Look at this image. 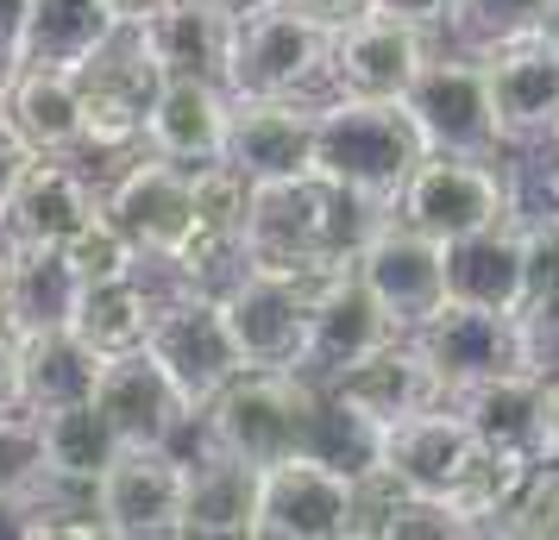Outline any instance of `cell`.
<instances>
[{"label": "cell", "instance_id": "5", "mask_svg": "<svg viewBox=\"0 0 559 540\" xmlns=\"http://www.w3.org/2000/svg\"><path fill=\"white\" fill-rule=\"evenodd\" d=\"M328 63H333V26L302 13V7H289V0L233 20V63H227L233 95H314V88H328Z\"/></svg>", "mask_w": 559, "mask_h": 540}, {"label": "cell", "instance_id": "31", "mask_svg": "<svg viewBox=\"0 0 559 540\" xmlns=\"http://www.w3.org/2000/svg\"><path fill=\"white\" fill-rule=\"evenodd\" d=\"M447 403L478 428L484 446H522V453H534V434H540V377L534 371L484 377L472 389H453Z\"/></svg>", "mask_w": 559, "mask_h": 540}, {"label": "cell", "instance_id": "24", "mask_svg": "<svg viewBox=\"0 0 559 540\" xmlns=\"http://www.w3.org/2000/svg\"><path fill=\"white\" fill-rule=\"evenodd\" d=\"M7 120L20 127L38 157H76L88 152V113H82V76L76 70H45V63H13L7 82Z\"/></svg>", "mask_w": 559, "mask_h": 540}, {"label": "cell", "instance_id": "38", "mask_svg": "<svg viewBox=\"0 0 559 540\" xmlns=\"http://www.w3.org/2000/svg\"><path fill=\"white\" fill-rule=\"evenodd\" d=\"M371 7L433 32V38H459V7H465V0H371Z\"/></svg>", "mask_w": 559, "mask_h": 540}, {"label": "cell", "instance_id": "41", "mask_svg": "<svg viewBox=\"0 0 559 540\" xmlns=\"http://www.w3.org/2000/svg\"><path fill=\"white\" fill-rule=\"evenodd\" d=\"M0 403H20V334L0 314Z\"/></svg>", "mask_w": 559, "mask_h": 540}, {"label": "cell", "instance_id": "48", "mask_svg": "<svg viewBox=\"0 0 559 540\" xmlns=\"http://www.w3.org/2000/svg\"><path fill=\"white\" fill-rule=\"evenodd\" d=\"M7 82H13V51L0 45V95H7Z\"/></svg>", "mask_w": 559, "mask_h": 540}, {"label": "cell", "instance_id": "13", "mask_svg": "<svg viewBox=\"0 0 559 540\" xmlns=\"http://www.w3.org/2000/svg\"><path fill=\"white\" fill-rule=\"evenodd\" d=\"M440 38L408 26L396 13H358L346 26H333V63H328V95H378V101H403L408 82L428 70Z\"/></svg>", "mask_w": 559, "mask_h": 540}, {"label": "cell", "instance_id": "35", "mask_svg": "<svg viewBox=\"0 0 559 540\" xmlns=\"http://www.w3.org/2000/svg\"><path fill=\"white\" fill-rule=\"evenodd\" d=\"M554 0H465L459 7V45H503V38H522V32H540Z\"/></svg>", "mask_w": 559, "mask_h": 540}, {"label": "cell", "instance_id": "7", "mask_svg": "<svg viewBox=\"0 0 559 540\" xmlns=\"http://www.w3.org/2000/svg\"><path fill=\"white\" fill-rule=\"evenodd\" d=\"M408 120L421 132L428 152H459V157H497L509 152L503 127H497V101H490V70L472 45H440L428 70L408 82Z\"/></svg>", "mask_w": 559, "mask_h": 540}, {"label": "cell", "instance_id": "45", "mask_svg": "<svg viewBox=\"0 0 559 540\" xmlns=\"http://www.w3.org/2000/svg\"><path fill=\"white\" fill-rule=\"evenodd\" d=\"M107 7H114V13H120V20H139V13H152L157 0H107Z\"/></svg>", "mask_w": 559, "mask_h": 540}, {"label": "cell", "instance_id": "37", "mask_svg": "<svg viewBox=\"0 0 559 540\" xmlns=\"http://www.w3.org/2000/svg\"><path fill=\"white\" fill-rule=\"evenodd\" d=\"M522 321V359L534 377H559V296H540L515 314Z\"/></svg>", "mask_w": 559, "mask_h": 540}, {"label": "cell", "instance_id": "19", "mask_svg": "<svg viewBox=\"0 0 559 540\" xmlns=\"http://www.w3.org/2000/svg\"><path fill=\"white\" fill-rule=\"evenodd\" d=\"M102 207L107 189H95L70 157H32L26 177L0 202V232L7 245H70Z\"/></svg>", "mask_w": 559, "mask_h": 540}, {"label": "cell", "instance_id": "10", "mask_svg": "<svg viewBox=\"0 0 559 540\" xmlns=\"http://www.w3.org/2000/svg\"><path fill=\"white\" fill-rule=\"evenodd\" d=\"M76 76H82V113H88V152L114 157V152L145 145V113H152L157 88H164V70L145 51L132 20L82 63Z\"/></svg>", "mask_w": 559, "mask_h": 540}, {"label": "cell", "instance_id": "36", "mask_svg": "<svg viewBox=\"0 0 559 540\" xmlns=\"http://www.w3.org/2000/svg\"><path fill=\"white\" fill-rule=\"evenodd\" d=\"M503 535H515V540H559V459L534 465V478L522 484V496H515Z\"/></svg>", "mask_w": 559, "mask_h": 540}, {"label": "cell", "instance_id": "22", "mask_svg": "<svg viewBox=\"0 0 559 540\" xmlns=\"http://www.w3.org/2000/svg\"><path fill=\"white\" fill-rule=\"evenodd\" d=\"M233 132V88L207 76H164L152 113H145V152L177 164H214L227 157Z\"/></svg>", "mask_w": 559, "mask_h": 540}, {"label": "cell", "instance_id": "16", "mask_svg": "<svg viewBox=\"0 0 559 540\" xmlns=\"http://www.w3.org/2000/svg\"><path fill=\"white\" fill-rule=\"evenodd\" d=\"M314 139H321L314 95H233L227 164H239L252 182L314 170Z\"/></svg>", "mask_w": 559, "mask_h": 540}, {"label": "cell", "instance_id": "25", "mask_svg": "<svg viewBox=\"0 0 559 540\" xmlns=\"http://www.w3.org/2000/svg\"><path fill=\"white\" fill-rule=\"evenodd\" d=\"M145 51L157 57L164 76H207L227 82L233 63V13H221L214 0H157L152 13L132 20Z\"/></svg>", "mask_w": 559, "mask_h": 540}, {"label": "cell", "instance_id": "2", "mask_svg": "<svg viewBox=\"0 0 559 540\" xmlns=\"http://www.w3.org/2000/svg\"><path fill=\"white\" fill-rule=\"evenodd\" d=\"M314 409H321V384L302 377V371H239L195 415V428L221 453H239L252 465H277L289 453H308Z\"/></svg>", "mask_w": 559, "mask_h": 540}, {"label": "cell", "instance_id": "39", "mask_svg": "<svg viewBox=\"0 0 559 540\" xmlns=\"http://www.w3.org/2000/svg\"><path fill=\"white\" fill-rule=\"evenodd\" d=\"M32 157H38V152L20 139V127H13V120H7V107H0V202H7V189H13V182L26 177Z\"/></svg>", "mask_w": 559, "mask_h": 540}, {"label": "cell", "instance_id": "11", "mask_svg": "<svg viewBox=\"0 0 559 540\" xmlns=\"http://www.w3.org/2000/svg\"><path fill=\"white\" fill-rule=\"evenodd\" d=\"M221 314H227V334L239 346V364L246 371H302L314 302L296 284L239 264L227 284H221Z\"/></svg>", "mask_w": 559, "mask_h": 540}, {"label": "cell", "instance_id": "15", "mask_svg": "<svg viewBox=\"0 0 559 540\" xmlns=\"http://www.w3.org/2000/svg\"><path fill=\"white\" fill-rule=\"evenodd\" d=\"M484 70H490V101H497V127H503L509 152H540L559 132V45L540 32L484 45Z\"/></svg>", "mask_w": 559, "mask_h": 540}, {"label": "cell", "instance_id": "3", "mask_svg": "<svg viewBox=\"0 0 559 540\" xmlns=\"http://www.w3.org/2000/svg\"><path fill=\"white\" fill-rule=\"evenodd\" d=\"M408 227L428 239H465V232L522 220V177H515V152L497 157H459V152H428L408 177L403 202H396Z\"/></svg>", "mask_w": 559, "mask_h": 540}, {"label": "cell", "instance_id": "28", "mask_svg": "<svg viewBox=\"0 0 559 540\" xmlns=\"http://www.w3.org/2000/svg\"><path fill=\"white\" fill-rule=\"evenodd\" d=\"M88 277L63 245H13V277H7V327L13 334H45V327H76Z\"/></svg>", "mask_w": 559, "mask_h": 540}, {"label": "cell", "instance_id": "33", "mask_svg": "<svg viewBox=\"0 0 559 540\" xmlns=\"http://www.w3.org/2000/svg\"><path fill=\"white\" fill-rule=\"evenodd\" d=\"M51 484V453H45V415L26 403H0V503H38Z\"/></svg>", "mask_w": 559, "mask_h": 540}, {"label": "cell", "instance_id": "46", "mask_svg": "<svg viewBox=\"0 0 559 540\" xmlns=\"http://www.w3.org/2000/svg\"><path fill=\"white\" fill-rule=\"evenodd\" d=\"M7 277H13V245H0V314H7Z\"/></svg>", "mask_w": 559, "mask_h": 540}, {"label": "cell", "instance_id": "12", "mask_svg": "<svg viewBox=\"0 0 559 540\" xmlns=\"http://www.w3.org/2000/svg\"><path fill=\"white\" fill-rule=\"evenodd\" d=\"M353 271L365 277V289L383 302V314L415 334L440 302H447V245L428 239L421 227H408L403 214H390L371 227V239L353 252Z\"/></svg>", "mask_w": 559, "mask_h": 540}, {"label": "cell", "instance_id": "50", "mask_svg": "<svg viewBox=\"0 0 559 540\" xmlns=\"http://www.w3.org/2000/svg\"><path fill=\"white\" fill-rule=\"evenodd\" d=\"M554 214H559V202H554Z\"/></svg>", "mask_w": 559, "mask_h": 540}, {"label": "cell", "instance_id": "1", "mask_svg": "<svg viewBox=\"0 0 559 540\" xmlns=\"http://www.w3.org/2000/svg\"><path fill=\"white\" fill-rule=\"evenodd\" d=\"M421 157H428V145H421V132H415L403 101H378V95H328L321 101L314 170L328 182H340L346 195L396 214Z\"/></svg>", "mask_w": 559, "mask_h": 540}, {"label": "cell", "instance_id": "18", "mask_svg": "<svg viewBox=\"0 0 559 540\" xmlns=\"http://www.w3.org/2000/svg\"><path fill=\"white\" fill-rule=\"evenodd\" d=\"M415 339L428 346V359L453 389H472L484 377H503V371H528L522 359V321L503 309H478V302H440V309L415 327Z\"/></svg>", "mask_w": 559, "mask_h": 540}, {"label": "cell", "instance_id": "20", "mask_svg": "<svg viewBox=\"0 0 559 540\" xmlns=\"http://www.w3.org/2000/svg\"><path fill=\"white\" fill-rule=\"evenodd\" d=\"M321 389H333V396H340L353 415H365L378 434L396 428L403 415L447 403V377H440V364L428 359V346H421L415 334H396L390 346H378L371 359H358L353 371H340V377L321 384Z\"/></svg>", "mask_w": 559, "mask_h": 540}, {"label": "cell", "instance_id": "14", "mask_svg": "<svg viewBox=\"0 0 559 540\" xmlns=\"http://www.w3.org/2000/svg\"><path fill=\"white\" fill-rule=\"evenodd\" d=\"M478 459H484V440L453 403H433V409L403 415L396 428H383V446H378V465L396 484L421 490V496H447V503L465 496Z\"/></svg>", "mask_w": 559, "mask_h": 540}, {"label": "cell", "instance_id": "21", "mask_svg": "<svg viewBox=\"0 0 559 540\" xmlns=\"http://www.w3.org/2000/svg\"><path fill=\"white\" fill-rule=\"evenodd\" d=\"M396 334H403V327L383 314V302L365 289V277H358V271H346L340 284H328L321 296H314L302 377H314V384H333L340 371H353L358 359H371V352H378V346H390Z\"/></svg>", "mask_w": 559, "mask_h": 540}, {"label": "cell", "instance_id": "4", "mask_svg": "<svg viewBox=\"0 0 559 540\" xmlns=\"http://www.w3.org/2000/svg\"><path fill=\"white\" fill-rule=\"evenodd\" d=\"M107 214L139 239V252L202 284V207H195V177L177 157H132L120 177L107 182Z\"/></svg>", "mask_w": 559, "mask_h": 540}, {"label": "cell", "instance_id": "9", "mask_svg": "<svg viewBox=\"0 0 559 540\" xmlns=\"http://www.w3.org/2000/svg\"><path fill=\"white\" fill-rule=\"evenodd\" d=\"M182 490H189L182 446H120L88 503L107 540H182Z\"/></svg>", "mask_w": 559, "mask_h": 540}, {"label": "cell", "instance_id": "43", "mask_svg": "<svg viewBox=\"0 0 559 540\" xmlns=\"http://www.w3.org/2000/svg\"><path fill=\"white\" fill-rule=\"evenodd\" d=\"M32 0H0V45L13 51V38H20V26H26Z\"/></svg>", "mask_w": 559, "mask_h": 540}, {"label": "cell", "instance_id": "40", "mask_svg": "<svg viewBox=\"0 0 559 540\" xmlns=\"http://www.w3.org/2000/svg\"><path fill=\"white\" fill-rule=\"evenodd\" d=\"M534 459H559V377H540V434H534Z\"/></svg>", "mask_w": 559, "mask_h": 540}, {"label": "cell", "instance_id": "49", "mask_svg": "<svg viewBox=\"0 0 559 540\" xmlns=\"http://www.w3.org/2000/svg\"><path fill=\"white\" fill-rule=\"evenodd\" d=\"M554 152H559V132H554Z\"/></svg>", "mask_w": 559, "mask_h": 540}, {"label": "cell", "instance_id": "47", "mask_svg": "<svg viewBox=\"0 0 559 540\" xmlns=\"http://www.w3.org/2000/svg\"><path fill=\"white\" fill-rule=\"evenodd\" d=\"M540 38H554V45H559V0L547 7V20H540Z\"/></svg>", "mask_w": 559, "mask_h": 540}, {"label": "cell", "instance_id": "44", "mask_svg": "<svg viewBox=\"0 0 559 540\" xmlns=\"http://www.w3.org/2000/svg\"><path fill=\"white\" fill-rule=\"evenodd\" d=\"M221 13H233V20H246V13H264V7H277V0H214Z\"/></svg>", "mask_w": 559, "mask_h": 540}, {"label": "cell", "instance_id": "8", "mask_svg": "<svg viewBox=\"0 0 559 540\" xmlns=\"http://www.w3.org/2000/svg\"><path fill=\"white\" fill-rule=\"evenodd\" d=\"M252 540H358V471L321 453L264 465Z\"/></svg>", "mask_w": 559, "mask_h": 540}, {"label": "cell", "instance_id": "23", "mask_svg": "<svg viewBox=\"0 0 559 540\" xmlns=\"http://www.w3.org/2000/svg\"><path fill=\"white\" fill-rule=\"evenodd\" d=\"M258 490H264V465L202 440V453L189 459V490H182V540H252Z\"/></svg>", "mask_w": 559, "mask_h": 540}, {"label": "cell", "instance_id": "34", "mask_svg": "<svg viewBox=\"0 0 559 540\" xmlns=\"http://www.w3.org/2000/svg\"><path fill=\"white\" fill-rule=\"evenodd\" d=\"M63 252L76 257V271L88 277V284H107V277H139V271H145V252H139V239H132V232L120 227L107 207L76 232V239H70V245H63Z\"/></svg>", "mask_w": 559, "mask_h": 540}, {"label": "cell", "instance_id": "27", "mask_svg": "<svg viewBox=\"0 0 559 540\" xmlns=\"http://www.w3.org/2000/svg\"><path fill=\"white\" fill-rule=\"evenodd\" d=\"M102 364L107 359L76 334V327L20 334V403H26L32 415L70 409V403H95Z\"/></svg>", "mask_w": 559, "mask_h": 540}, {"label": "cell", "instance_id": "29", "mask_svg": "<svg viewBox=\"0 0 559 540\" xmlns=\"http://www.w3.org/2000/svg\"><path fill=\"white\" fill-rule=\"evenodd\" d=\"M127 26L107 0H32L26 26L13 38V63H45V70H82L114 32Z\"/></svg>", "mask_w": 559, "mask_h": 540}, {"label": "cell", "instance_id": "32", "mask_svg": "<svg viewBox=\"0 0 559 540\" xmlns=\"http://www.w3.org/2000/svg\"><path fill=\"white\" fill-rule=\"evenodd\" d=\"M152 264V257H145ZM152 314H157V289L145 284V271L139 277H107V284H88L82 289V309H76V334L114 359V352H132V346H145L152 334Z\"/></svg>", "mask_w": 559, "mask_h": 540}, {"label": "cell", "instance_id": "42", "mask_svg": "<svg viewBox=\"0 0 559 540\" xmlns=\"http://www.w3.org/2000/svg\"><path fill=\"white\" fill-rule=\"evenodd\" d=\"M289 7H302L314 20H328V26H346L358 13H371V0H289Z\"/></svg>", "mask_w": 559, "mask_h": 540}, {"label": "cell", "instance_id": "26", "mask_svg": "<svg viewBox=\"0 0 559 540\" xmlns=\"http://www.w3.org/2000/svg\"><path fill=\"white\" fill-rule=\"evenodd\" d=\"M447 302H478V309L522 314V302H528V245H522V220L447 239Z\"/></svg>", "mask_w": 559, "mask_h": 540}, {"label": "cell", "instance_id": "17", "mask_svg": "<svg viewBox=\"0 0 559 540\" xmlns=\"http://www.w3.org/2000/svg\"><path fill=\"white\" fill-rule=\"evenodd\" d=\"M95 409L114 421V434L127 440V446H177L182 434H195V409L182 403V389L170 384V371L152 359V346L114 352L102 364Z\"/></svg>", "mask_w": 559, "mask_h": 540}, {"label": "cell", "instance_id": "30", "mask_svg": "<svg viewBox=\"0 0 559 540\" xmlns=\"http://www.w3.org/2000/svg\"><path fill=\"white\" fill-rule=\"evenodd\" d=\"M127 440L114 434L95 403H70V409H51L45 415V453H51V484L57 490H88L102 484V471L120 459Z\"/></svg>", "mask_w": 559, "mask_h": 540}, {"label": "cell", "instance_id": "6", "mask_svg": "<svg viewBox=\"0 0 559 540\" xmlns=\"http://www.w3.org/2000/svg\"><path fill=\"white\" fill-rule=\"evenodd\" d=\"M145 346H152V359L170 371V384L182 389V403L195 415L246 371V364H239V346H233V334H227V314H221V289L189 284V277H177L170 296H157Z\"/></svg>", "mask_w": 559, "mask_h": 540}]
</instances>
